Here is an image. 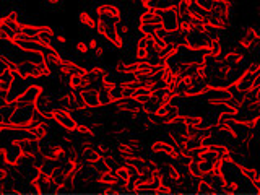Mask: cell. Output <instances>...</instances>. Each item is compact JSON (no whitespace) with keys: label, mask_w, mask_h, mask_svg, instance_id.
Wrapping results in <instances>:
<instances>
[{"label":"cell","mask_w":260,"mask_h":195,"mask_svg":"<svg viewBox=\"0 0 260 195\" xmlns=\"http://www.w3.org/2000/svg\"><path fill=\"white\" fill-rule=\"evenodd\" d=\"M98 94H100V103H101V108H109L112 106V98L109 94V89L106 85H101L98 88Z\"/></svg>","instance_id":"obj_25"},{"label":"cell","mask_w":260,"mask_h":195,"mask_svg":"<svg viewBox=\"0 0 260 195\" xmlns=\"http://www.w3.org/2000/svg\"><path fill=\"white\" fill-rule=\"evenodd\" d=\"M193 2L205 12H213L218 5V0H193Z\"/></svg>","instance_id":"obj_27"},{"label":"cell","mask_w":260,"mask_h":195,"mask_svg":"<svg viewBox=\"0 0 260 195\" xmlns=\"http://www.w3.org/2000/svg\"><path fill=\"white\" fill-rule=\"evenodd\" d=\"M96 31L101 38H104V41H108L109 44H112L117 49H124L125 39L119 35L117 31V23L114 21H108V20H98L96 23Z\"/></svg>","instance_id":"obj_2"},{"label":"cell","mask_w":260,"mask_h":195,"mask_svg":"<svg viewBox=\"0 0 260 195\" xmlns=\"http://www.w3.org/2000/svg\"><path fill=\"white\" fill-rule=\"evenodd\" d=\"M16 77V72L12 70V69H4V70H0V85H2V88L8 89L12 86L13 83V80Z\"/></svg>","instance_id":"obj_20"},{"label":"cell","mask_w":260,"mask_h":195,"mask_svg":"<svg viewBox=\"0 0 260 195\" xmlns=\"http://www.w3.org/2000/svg\"><path fill=\"white\" fill-rule=\"evenodd\" d=\"M112 106L117 112H124V114H140L142 112V103L137 101L135 98H128V96H124L122 100L112 103Z\"/></svg>","instance_id":"obj_8"},{"label":"cell","mask_w":260,"mask_h":195,"mask_svg":"<svg viewBox=\"0 0 260 195\" xmlns=\"http://www.w3.org/2000/svg\"><path fill=\"white\" fill-rule=\"evenodd\" d=\"M55 41H57V43H60V44L67 43V39H65V36H62V35H55Z\"/></svg>","instance_id":"obj_34"},{"label":"cell","mask_w":260,"mask_h":195,"mask_svg":"<svg viewBox=\"0 0 260 195\" xmlns=\"http://www.w3.org/2000/svg\"><path fill=\"white\" fill-rule=\"evenodd\" d=\"M67 86H69L70 89H73V91L81 93V91H85L86 88L91 86V81H89V78H88L86 73H83V75L70 77V78L67 80Z\"/></svg>","instance_id":"obj_17"},{"label":"cell","mask_w":260,"mask_h":195,"mask_svg":"<svg viewBox=\"0 0 260 195\" xmlns=\"http://www.w3.org/2000/svg\"><path fill=\"white\" fill-rule=\"evenodd\" d=\"M138 2H140V4H142V2H143V0H138Z\"/></svg>","instance_id":"obj_35"},{"label":"cell","mask_w":260,"mask_h":195,"mask_svg":"<svg viewBox=\"0 0 260 195\" xmlns=\"http://www.w3.org/2000/svg\"><path fill=\"white\" fill-rule=\"evenodd\" d=\"M162 103H165V101H162L158 94H151L148 100H145L142 103V111L146 112V114H153V116H156L159 108L162 106Z\"/></svg>","instance_id":"obj_18"},{"label":"cell","mask_w":260,"mask_h":195,"mask_svg":"<svg viewBox=\"0 0 260 195\" xmlns=\"http://www.w3.org/2000/svg\"><path fill=\"white\" fill-rule=\"evenodd\" d=\"M29 78H23L20 75H16L12 86L8 88V100L10 101H16L18 98L24 93V89H26L29 86Z\"/></svg>","instance_id":"obj_13"},{"label":"cell","mask_w":260,"mask_h":195,"mask_svg":"<svg viewBox=\"0 0 260 195\" xmlns=\"http://www.w3.org/2000/svg\"><path fill=\"white\" fill-rule=\"evenodd\" d=\"M242 176L252 185V190L260 193V169H257V168H249V166H242Z\"/></svg>","instance_id":"obj_15"},{"label":"cell","mask_w":260,"mask_h":195,"mask_svg":"<svg viewBox=\"0 0 260 195\" xmlns=\"http://www.w3.org/2000/svg\"><path fill=\"white\" fill-rule=\"evenodd\" d=\"M78 21L81 26H85L88 29H96V23L98 20L94 18V16H91V13H88V12H80L78 13Z\"/></svg>","instance_id":"obj_22"},{"label":"cell","mask_w":260,"mask_h":195,"mask_svg":"<svg viewBox=\"0 0 260 195\" xmlns=\"http://www.w3.org/2000/svg\"><path fill=\"white\" fill-rule=\"evenodd\" d=\"M44 91L43 86L39 85H29L26 89H24V93L16 100V104H23V106H36V100L39 98V94Z\"/></svg>","instance_id":"obj_10"},{"label":"cell","mask_w":260,"mask_h":195,"mask_svg":"<svg viewBox=\"0 0 260 195\" xmlns=\"http://www.w3.org/2000/svg\"><path fill=\"white\" fill-rule=\"evenodd\" d=\"M23 156V151L20 148L18 143H15L13 140H10L5 148H4V158H5V165L10 166V168H15L16 162L20 161V158Z\"/></svg>","instance_id":"obj_11"},{"label":"cell","mask_w":260,"mask_h":195,"mask_svg":"<svg viewBox=\"0 0 260 195\" xmlns=\"http://www.w3.org/2000/svg\"><path fill=\"white\" fill-rule=\"evenodd\" d=\"M81 98H83L85 106L88 109H100L101 103H100V94H98V88L89 86L85 91H81Z\"/></svg>","instance_id":"obj_16"},{"label":"cell","mask_w":260,"mask_h":195,"mask_svg":"<svg viewBox=\"0 0 260 195\" xmlns=\"http://www.w3.org/2000/svg\"><path fill=\"white\" fill-rule=\"evenodd\" d=\"M0 41H2V39H0Z\"/></svg>","instance_id":"obj_36"},{"label":"cell","mask_w":260,"mask_h":195,"mask_svg":"<svg viewBox=\"0 0 260 195\" xmlns=\"http://www.w3.org/2000/svg\"><path fill=\"white\" fill-rule=\"evenodd\" d=\"M38 32H39V26H36V24L21 23V26H20V35L21 36L29 38V39H38Z\"/></svg>","instance_id":"obj_24"},{"label":"cell","mask_w":260,"mask_h":195,"mask_svg":"<svg viewBox=\"0 0 260 195\" xmlns=\"http://www.w3.org/2000/svg\"><path fill=\"white\" fill-rule=\"evenodd\" d=\"M189 176L193 177V179H202L203 169L200 166V161L199 159H190L189 161Z\"/></svg>","instance_id":"obj_26"},{"label":"cell","mask_w":260,"mask_h":195,"mask_svg":"<svg viewBox=\"0 0 260 195\" xmlns=\"http://www.w3.org/2000/svg\"><path fill=\"white\" fill-rule=\"evenodd\" d=\"M98 184L100 185H114V184H117V174H116V169H109V171H106L104 174L101 176H98Z\"/></svg>","instance_id":"obj_21"},{"label":"cell","mask_w":260,"mask_h":195,"mask_svg":"<svg viewBox=\"0 0 260 195\" xmlns=\"http://www.w3.org/2000/svg\"><path fill=\"white\" fill-rule=\"evenodd\" d=\"M12 44H13V47L20 49V51H26V52H44L47 49L43 43H39L38 39H29L21 35L16 36L12 41Z\"/></svg>","instance_id":"obj_7"},{"label":"cell","mask_w":260,"mask_h":195,"mask_svg":"<svg viewBox=\"0 0 260 195\" xmlns=\"http://www.w3.org/2000/svg\"><path fill=\"white\" fill-rule=\"evenodd\" d=\"M89 165H91V169L94 171V174H96V176H101V174L106 173V171L112 169V168L109 166V162H108V159H106V158H98V159H94L93 162H89Z\"/></svg>","instance_id":"obj_23"},{"label":"cell","mask_w":260,"mask_h":195,"mask_svg":"<svg viewBox=\"0 0 260 195\" xmlns=\"http://www.w3.org/2000/svg\"><path fill=\"white\" fill-rule=\"evenodd\" d=\"M230 134L239 143H247L254 140V128H252V124H247V122L233 120V124L230 125Z\"/></svg>","instance_id":"obj_5"},{"label":"cell","mask_w":260,"mask_h":195,"mask_svg":"<svg viewBox=\"0 0 260 195\" xmlns=\"http://www.w3.org/2000/svg\"><path fill=\"white\" fill-rule=\"evenodd\" d=\"M86 75H88L89 81H91L93 88H100L104 83V80L108 78L109 72L103 67H91V69H86Z\"/></svg>","instance_id":"obj_14"},{"label":"cell","mask_w":260,"mask_h":195,"mask_svg":"<svg viewBox=\"0 0 260 195\" xmlns=\"http://www.w3.org/2000/svg\"><path fill=\"white\" fill-rule=\"evenodd\" d=\"M8 104H10V100H8V89L0 86V112H2Z\"/></svg>","instance_id":"obj_28"},{"label":"cell","mask_w":260,"mask_h":195,"mask_svg":"<svg viewBox=\"0 0 260 195\" xmlns=\"http://www.w3.org/2000/svg\"><path fill=\"white\" fill-rule=\"evenodd\" d=\"M75 51H77V54H80V55L88 54V52H89L88 43H83V41H80V43H77V44H75Z\"/></svg>","instance_id":"obj_29"},{"label":"cell","mask_w":260,"mask_h":195,"mask_svg":"<svg viewBox=\"0 0 260 195\" xmlns=\"http://www.w3.org/2000/svg\"><path fill=\"white\" fill-rule=\"evenodd\" d=\"M20 26H21L20 16L15 10L0 16V39L12 43V41L20 35Z\"/></svg>","instance_id":"obj_1"},{"label":"cell","mask_w":260,"mask_h":195,"mask_svg":"<svg viewBox=\"0 0 260 195\" xmlns=\"http://www.w3.org/2000/svg\"><path fill=\"white\" fill-rule=\"evenodd\" d=\"M150 151L153 154H165L169 158H174L179 154L177 148L169 140H154L153 143H150Z\"/></svg>","instance_id":"obj_9"},{"label":"cell","mask_w":260,"mask_h":195,"mask_svg":"<svg viewBox=\"0 0 260 195\" xmlns=\"http://www.w3.org/2000/svg\"><path fill=\"white\" fill-rule=\"evenodd\" d=\"M51 119L60 128H63L65 132H75V130L78 128V120L72 114V111L65 109V108H60V106H55V108H52Z\"/></svg>","instance_id":"obj_4"},{"label":"cell","mask_w":260,"mask_h":195,"mask_svg":"<svg viewBox=\"0 0 260 195\" xmlns=\"http://www.w3.org/2000/svg\"><path fill=\"white\" fill-rule=\"evenodd\" d=\"M252 128H254V138L260 142V116L252 122Z\"/></svg>","instance_id":"obj_31"},{"label":"cell","mask_w":260,"mask_h":195,"mask_svg":"<svg viewBox=\"0 0 260 195\" xmlns=\"http://www.w3.org/2000/svg\"><path fill=\"white\" fill-rule=\"evenodd\" d=\"M158 10H159V8H158ZM159 18H161L162 29H166V31L177 29V15H176L174 7L161 8V10H159Z\"/></svg>","instance_id":"obj_12"},{"label":"cell","mask_w":260,"mask_h":195,"mask_svg":"<svg viewBox=\"0 0 260 195\" xmlns=\"http://www.w3.org/2000/svg\"><path fill=\"white\" fill-rule=\"evenodd\" d=\"M104 52H106L104 46H101V44H100L96 49H93V51H91V55H93V59L100 60V59H103V57H104Z\"/></svg>","instance_id":"obj_30"},{"label":"cell","mask_w":260,"mask_h":195,"mask_svg":"<svg viewBox=\"0 0 260 195\" xmlns=\"http://www.w3.org/2000/svg\"><path fill=\"white\" fill-rule=\"evenodd\" d=\"M96 20H108L114 23L122 21V10L114 4H103L96 7Z\"/></svg>","instance_id":"obj_6"},{"label":"cell","mask_w":260,"mask_h":195,"mask_svg":"<svg viewBox=\"0 0 260 195\" xmlns=\"http://www.w3.org/2000/svg\"><path fill=\"white\" fill-rule=\"evenodd\" d=\"M15 72L16 75H20L23 78H44L47 75H51V72L47 70L44 63H36L29 60H18L15 62Z\"/></svg>","instance_id":"obj_3"},{"label":"cell","mask_w":260,"mask_h":195,"mask_svg":"<svg viewBox=\"0 0 260 195\" xmlns=\"http://www.w3.org/2000/svg\"><path fill=\"white\" fill-rule=\"evenodd\" d=\"M46 4L49 7H57V5H60L62 4V0H46Z\"/></svg>","instance_id":"obj_33"},{"label":"cell","mask_w":260,"mask_h":195,"mask_svg":"<svg viewBox=\"0 0 260 195\" xmlns=\"http://www.w3.org/2000/svg\"><path fill=\"white\" fill-rule=\"evenodd\" d=\"M38 41L43 43L46 47H55V31L51 26H39Z\"/></svg>","instance_id":"obj_19"},{"label":"cell","mask_w":260,"mask_h":195,"mask_svg":"<svg viewBox=\"0 0 260 195\" xmlns=\"http://www.w3.org/2000/svg\"><path fill=\"white\" fill-rule=\"evenodd\" d=\"M86 43H88V47H89V51H93V49H96L98 46H100V43H98V39H96V38H91V39H88Z\"/></svg>","instance_id":"obj_32"}]
</instances>
